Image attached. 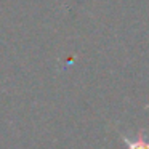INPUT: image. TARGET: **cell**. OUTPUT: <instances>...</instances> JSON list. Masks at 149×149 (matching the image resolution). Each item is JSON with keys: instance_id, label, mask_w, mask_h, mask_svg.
<instances>
[{"instance_id": "1", "label": "cell", "mask_w": 149, "mask_h": 149, "mask_svg": "<svg viewBox=\"0 0 149 149\" xmlns=\"http://www.w3.org/2000/svg\"><path fill=\"white\" fill-rule=\"evenodd\" d=\"M123 141L127 144V149H149V143L144 141L143 133H138V139L136 141H132V139L125 138V136H123Z\"/></svg>"}]
</instances>
